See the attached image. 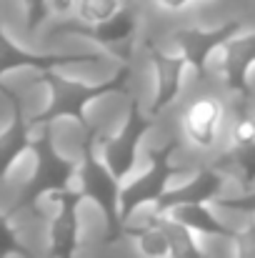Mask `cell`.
Instances as JSON below:
<instances>
[{"instance_id": "6da1fadb", "label": "cell", "mask_w": 255, "mask_h": 258, "mask_svg": "<svg viewBox=\"0 0 255 258\" xmlns=\"http://www.w3.org/2000/svg\"><path fill=\"white\" fill-rule=\"evenodd\" d=\"M130 66H120L108 81H100V83H83V81H73V78H65L63 73L58 71H43L38 73V83L48 88V105L35 113L33 118H28L30 128L35 125H53L55 120L60 118H73L80 131L90 133L95 125L88 123V115H85V108L105 95H118V93H128L130 88Z\"/></svg>"}, {"instance_id": "7a4b0ae2", "label": "cell", "mask_w": 255, "mask_h": 258, "mask_svg": "<svg viewBox=\"0 0 255 258\" xmlns=\"http://www.w3.org/2000/svg\"><path fill=\"white\" fill-rule=\"evenodd\" d=\"M35 158V168L30 173V178L25 180L20 196L15 198V203L10 206V216L25 211V208H35V203L43 196H58L70 190V183L78 173V163L65 158L53 141V131L50 125H43L40 136L30 138V148H28Z\"/></svg>"}, {"instance_id": "3957f363", "label": "cell", "mask_w": 255, "mask_h": 258, "mask_svg": "<svg viewBox=\"0 0 255 258\" xmlns=\"http://www.w3.org/2000/svg\"><path fill=\"white\" fill-rule=\"evenodd\" d=\"M100 128L95 125L90 133L83 136V158L78 166V196L80 201H93L105 221V246H113L115 241L123 238V221H120V180H115L105 163L95 156V143H98Z\"/></svg>"}, {"instance_id": "277c9868", "label": "cell", "mask_w": 255, "mask_h": 258, "mask_svg": "<svg viewBox=\"0 0 255 258\" xmlns=\"http://www.w3.org/2000/svg\"><path fill=\"white\" fill-rule=\"evenodd\" d=\"M178 151V141H168L158 148L148 151V168L135 175L130 183L120 185V221L130 223L133 213L143 206H155L160 196L168 190V183L185 173V166H175L173 156Z\"/></svg>"}, {"instance_id": "5b68a950", "label": "cell", "mask_w": 255, "mask_h": 258, "mask_svg": "<svg viewBox=\"0 0 255 258\" xmlns=\"http://www.w3.org/2000/svg\"><path fill=\"white\" fill-rule=\"evenodd\" d=\"M138 10L128 3L120 5V10L115 15H110L103 23L88 25L80 20H65L58 23L53 28L50 35H78L88 38L93 43H98L100 48H105L115 60H120V66H130L133 50H135V33H138Z\"/></svg>"}, {"instance_id": "8992f818", "label": "cell", "mask_w": 255, "mask_h": 258, "mask_svg": "<svg viewBox=\"0 0 255 258\" xmlns=\"http://www.w3.org/2000/svg\"><path fill=\"white\" fill-rule=\"evenodd\" d=\"M155 125V118H150L138 98H130L128 103V113H125V123L123 128L110 136L108 141H103V163L110 171L115 180H125L130 171L138 163V148L145 138V133Z\"/></svg>"}, {"instance_id": "52a82bcc", "label": "cell", "mask_w": 255, "mask_h": 258, "mask_svg": "<svg viewBox=\"0 0 255 258\" xmlns=\"http://www.w3.org/2000/svg\"><path fill=\"white\" fill-rule=\"evenodd\" d=\"M243 30H245V20L233 18V20H225V23L215 25V28H175L170 33V40L180 50L178 55L185 60V66L193 68L195 78L205 81L210 55L215 50H220L230 38L240 35Z\"/></svg>"}, {"instance_id": "ba28073f", "label": "cell", "mask_w": 255, "mask_h": 258, "mask_svg": "<svg viewBox=\"0 0 255 258\" xmlns=\"http://www.w3.org/2000/svg\"><path fill=\"white\" fill-rule=\"evenodd\" d=\"M98 63L100 53H30L25 48H20L3 28L0 23V81L3 76L13 73V71H58L60 66H70V63Z\"/></svg>"}, {"instance_id": "9c48e42d", "label": "cell", "mask_w": 255, "mask_h": 258, "mask_svg": "<svg viewBox=\"0 0 255 258\" xmlns=\"http://www.w3.org/2000/svg\"><path fill=\"white\" fill-rule=\"evenodd\" d=\"M58 201V211L48 226V256L50 258H78L80 248V196L78 190H65L53 196Z\"/></svg>"}, {"instance_id": "30bf717a", "label": "cell", "mask_w": 255, "mask_h": 258, "mask_svg": "<svg viewBox=\"0 0 255 258\" xmlns=\"http://www.w3.org/2000/svg\"><path fill=\"white\" fill-rule=\"evenodd\" d=\"M225 185V175L220 173V168H200L188 183L165 190L160 196V201L153 206V216H168L170 211L183 208V206H208L215 198H220V190Z\"/></svg>"}, {"instance_id": "8fae6325", "label": "cell", "mask_w": 255, "mask_h": 258, "mask_svg": "<svg viewBox=\"0 0 255 258\" xmlns=\"http://www.w3.org/2000/svg\"><path fill=\"white\" fill-rule=\"evenodd\" d=\"M145 50H148V58L153 63V71H155V95H153V103L148 108V115L158 118L180 95L185 60L180 55H175V53H165L153 40H145Z\"/></svg>"}, {"instance_id": "7c38bea8", "label": "cell", "mask_w": 255, "mask_h": 258, "mask_svg": "<svg viewBox=\"0 0 255 258\" xmlns=\"http://www.w3.org/2000/svg\"><path fill=\"white\" fill-rule=\"evenodd\" d=\"M223 76L225 86L235 95L243 98V103L250 100V68L255 60V33H243L230 38L223 48Z\"/></svg>"}, {"instance_id": "4fadbf2b", "label": "cell", "mask_w": 255, "mask_h": 258, "mask_svg": "<svg viewBox=\"0 0 255 258\" xmlns=\"http://www.w3.org/2000/svg\"><path fill=\"white\" fill-rule=\"evenodd\" d=\"M13 113H10V123L0 131V183L8 178V173L13 171V166L28 153L30 148V123L23 113V98L18 95L15 100H10Z\"/></svg>"}, {"instance_id": "5bb4252c", "label": "cell", "mask_w": 255, "mask_h": 258, "mask_svg": "<svg viewBox=\"0 0 255 258\" xmlns=\"http://www.w3.org/2000/svg\"><path fill=\"white\" fill-rule=\"evenodd\" d=\"M223 120V105L218 98H200L183 113V131L188 141L198 148H210L218 138V125Z\"/></svg>"}, {"instance_id": "9a60e30c", "label": "cell", "mask_w": 255, "mask_h": 258, "mask_svg": "<svg viewBox=\"0 0 255 258\" xmlns=\"http://www.w3.org/2000/svg\"><path fill=\"white\" fill-rule=\"evenodd\" d=\"M170 221H175L178 226L188 228L190 233H205V236H218V238H228L235 241L238 231L230 228L228 223H223L208 206H183L168 213Z\"/></svg>"}, {"instance_id": "2e32d148", "label": "cell", "mask_w": 255, "mask_h": 258, "mask_svg": "<svg viewBox=\"0 0 255 258\" xmlns=\"http://www.w3.org/2000/svg\"><path fill=\"white\" fill-rule=\"evenodd\" d=\"M130 236L138 243V251L145 258H168V238L160 226V216L148 213L140 223H125L123 226V238Z\"/></svg>"}, {"instance_id": "e0dca14e", "label": "cell", "mask_w": 255, "mask_h": 258, "mask_svg": "<svg viewBox=\"0 0 255 258\" xmlns=\"http://www.w3.org/2000/svg\"><path fill=\"white\" fill-rule=\"evenodd\" d=\"M160 226H163V233L168 238V258H208L205 251L198 246L195 233L178 226L168 216H160Z\"/></svg>"}, {"instance_id": "ac0fdd59", "label": "cell", "mask_w": 255, "mask_h": 258, "mask_svg": "<svg viewBox=\"0 0 255 258\" xmlns=\"http://www.w3.org/2000/svg\"><path fill=\"white\" fill-rule=\"evenodd\" d=\"M35 258V253L20 241L15 226H13V216L10 213H0V258Z\"/></svg>"}, {"instance_id": "d6986e66", "label": "cell", "mask_w": 255, "mask_h": 258, "mask_svg": "<svg viewBox=\"0 0 255 258\" xmlns=\"http://www.w3.org/2000/svg\"><path fill=\"white\" fill-rule=\"evenodd\" d=\"M125 0H78V20L88 25L103 23L110 15H115Z\"/></svg>"}, {"instance_id": "ffe728a7", "label": "cell", "mask_w": 255, "mask_h": 258, "mask_svg": "<svg viewBox=\"0 0 255 258\" xmlns=\"http://www.w3.org/2000/svg\"><path fill=\"white\" fill-rule=\"evenodd\" d=\"M223 161H230L233 168H238L245 190H250L255 180V146L253 148H233V153H228Z\"/></svg>"}, {"instance_id": "44dd1931", "label": "cell", "mask_w": 255, "mask_h": 258, "mask_svg": "<svg viewBox=\"0 0 255 258\" xmlns=\"http://www.w3.org/2000/svg\"><path fill=\"white\" fill-rule=\"evenodd\" d=\"M23 3H25V30L35 33L43 25V20L50 15L48 0H23Z\"/></svg>"}, {"instance_id": "7402d4cb", "label": "cell", "mask_w": 255, "mask_h": 258, "mask_svg": "<svg viewBox=\"0 0 255 258\" xmlns=\"http://www.w3.org/2000/svg\"><path fill=\"white\" fill-rule=\"evenodd\" d=\"M233 143L235 148H253L255 146V123L250 115H240V120L233 128Z\"/></svg>"}, {"instance_id": "603a6c76", "label": "cell", "mask_w": 255, "mask_h": 258, "mask_svg": "<svg viewBox=\"0 0 255 258\" xmlns=\"http://www.w3.org/2000/svg\"><path fill=\"white\" fill-rule=\"evenodd\" d=\"M235 251H238V258H255V226L248 223L243 231H238L235 236Z\"/></svg>"}, {"instance_id": "cb8c5ba5", "label": "cell", "mask_w": 255, "mask_h": 258, "mask_svg": "<svg viewBox=\"0 0 255 258\" xmlns=\"http://www.w3.org/2000/svg\"><path fill=\"white\" fill-rule=\"evenodd\" d=\"M213 203H215L218 208H230V211L253 213L255 211V193L253 190H245V196H240V198H215Z\"/></svg>"}, {"instance_id": "d4e9b609", "label": "cell", "mask_w": 255, "mask_h": 258, "mask_svg": "<svg viewBox=\"0 0 255 258\" xmlns=\"http://www.w3.org/2000/svg\"><path fill=\"white\" fill-rule=\"evenodd\" d=\"M48 10L58 13V15H65V13L75 10V0H48Z\"/></svg>"}, {"instance_id": "484cf974", "label": "cell", "mask_w": 255, "mask_h": 258, "mask_svg": "<svg viewBox=\"0 0 255 258\" xmlns=\"http://www.w3.org/2000/svg\"><path fill=\"white\" fill-rule=\"evenodd\" d=\"M160 8H165V10H183L190 0H155Z\"/></svg>"}]
</instances>
